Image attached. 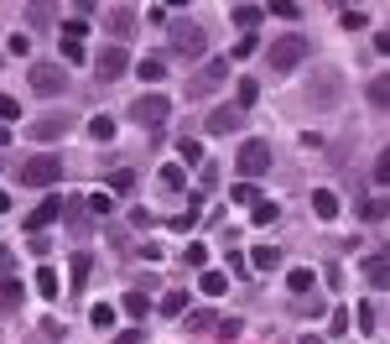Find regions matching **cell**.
Here are the masks:
<instances>
[{"label":"cell","mask_w":390,"mask_h":344,"mask_svg":"<svg viewBox=\"0 0 390 344\" xmlns=\"http://www.w3.org/2000/svg\"><path fill=\"white\" fill-rule=\"evenodd\" d=\"M339 104H344V73L339 68L307 73V110H313V115H333Z\"/></svg>","instance_id":"6da1fadb"},{"label":"cell","mask_w":390,"mask_h":344,"mask_svg":"<svg viewBox=\"0 0 390 344\" xmlns=\"http://www.w3.org/2000/svg\"><path fill=\"white\" fill-rule=\"evenodd\" d=\"M307 52H313V42H307V32H281L271 47H265V68L271 73H297L307 63Z\"/></svg>","instance_id":"7a4b0ae2"},{"label":"cell","mask_w":390,"mask_h":344,"mask_svg":"<svg viewBox=\"0 0 390 344\" xmlns=\"http://www.w3.org/2000/svg\"><path fill=\"white\" fill-rule=\"evenodd\" d=\"M167 47H172V58H182V63H198L208 52V26L203 21H172V32H167Z\"/></svg>","instance_id":"3957f363"},{"label":"cell","mask_w":390,"mask_h":344,"mask_svg":"<svg viewBox=\"0 0 390 344\" xmlns=\"http://www.w3.org/2000/svg\"><path fill=\"white\" fill-rule=\"evenodd\" d=\"M16 183L21 188H52V183H63V156H26L16 167Z\"/></svg>","instance_id":"277c9868"},{"label":"cell","mask_w":390,"mask_h":344,"mask_svg":"<svg viewBox=\"0 0 390 344\" xmlns=\"http://www.w3.org/2000/svg\"><path fill=\"white\" fill-rule=\"evenodd\" d=\"M234 167H239V183H255L260 172H271V141H265V136H250L245 147H239Z\"/></svg>","instance_id":"5b68a950"},{"label":"cell","mask_w":390,"mask_h":344,"mask_svg":"<svg viewBox=\"0 0 390 344\" xmlns=\"http://www.w3.org/2000/svg\"><path fill=\"white\" fill-rule=\"evenodd\" d=\"M224 78H229V58H208L203 68H198L193 78H187V89H182V94H187V99H208L213 89L224 84Z\"/></svg>","instance_id":"8992f818"},{"label":"cell","mask_w":390,"mask_h":344,"mask_svg":"<svg viewBox=\"0 0 390 344\" xmlns=\"http://www.w3.org/2000/svg\"><path fill=\"white\" fill-rule=\"evenodd\" d=\"M167 115H172V99L167 94H141L136 104H130V121L146 125V130H161V125H167Z\"/></svg>","instance_id":"52a82bcc"},{"label":"cell","mask_w":390,"mask_h":344,"mask_svg":"<svg viewBox=\"0 0 390 344\" xmlns=\"http://www.w3.org/2000/svg\"><path fill=\"white\" fill-rule=\"evenodd\" d=\"M26 84H32V94L52 99V94H63V89H68V73H63L58 63H32V73H26Z\"/></svg>","instance_id":"ba28073f"},{"label":"cell","mask_w":390,"mask_h":344,"mask_svg":"<svg viewBox=\"0 0 390 344\" xmlns=\"http://www.w3.org/2000/svg\"><path fill=\"white\" fill-rule=\"evenodd\" d=\"M203 130L208 136H239V130H245V110H239V104H213L203 115Z\"/></svg>","instance_id":"9c48e42d"},{"label":"cell","mask_w":390,"mask_h":344,"mask_svg":"<svg viewBox=\"0 0 390 344\" xmlns=\"http://www.w3.org/2000/svg\"><path fill=\"white\" fill-rule=\"evenodd\" d=\"M94 73H99V84H115V78H125L130 73V52L110 42V47H99V58H94Z\"/></svg>","instance_id":"30bf717a"},{"label":"cell","mask_w":390,"mask_h":344,"mask_svg":"<svg viewBox=\"0 0 390 344\" xmlns=\"http://www.w3.org/2000/svg\"><path fill=\"white\" fill-rule=\"evenodd\" d=\"M63 214H68V204H63L58 193L42 198V204H37L32 214H26V235H47V224H52V219H63Z\"/></svg>","instance_id":"8fae6325"},{"label":"cell","mask_w":390,"mask_h":344,"mask_svg":"<svg viewBox=\"0 0 390 344\" xmlns=\"http://www.w3.org/2000/svg\"><path fill=\"white\" fill-rule=\"evenodd\" d=\"M68 130H73V121H68V115H42V121H32V125H26V136L47 147V141H63Z\"/></svg>","instance_id":"7c38bea8"},{"label":"cell","mask_w":390,"mask_h":344,"mask_svg":"<svg viewBox=\"0 0 390 344\" xmlns=\"http://www.w3.org/2000/svg\"><path fill=\"white\" fill-rule=\"evenodd\" d=\"M359 271H365L370 293H390V256H385V250H380V256H365V261H359Z\"/></svg>","instance_id":"4fadbf2b"},{"label":"cell","mask_w":390,"mask_h":344,"mask_svg":"<svg viewBox=\"0 0 390 344\" xmlns=\"http://www.w3.org/2000/svg\"><path fill=\"white\" fill-rule=\"evenodd\" d=\"M104 26H110V32L120 37V47H125V37L136 32V11H130V6H110V11H104Z\"/></svg>","instance_id":"5bb4252c"},{"label":"cell","mask_w":390,"mask_h":344,"mask_svg":"<svg viewBox=\"0 0 390 344\" xmlns=\"http://www.w3.org/2000/svg\"><path fill=\"white\" fill-rule=\"evenodd\" d=\"M339 193H333V188H313V214L322 219V224H333V219H339Z\"/></svg>","instance_id":"9a60e30c"},{"label":"cell","mask_w":390,"mask_h":344,"mask_svg":"<svg viewBox=\"0 0 390 344\" xmlns=\"http://www.w3.org/2000/svg\"><path fill=\"white\" fill-rule=\"evenodd\" d=\"M21 302H26V287L16 282V276H0V313L11 319V313H16Z\"/></svg>","instance_id":"2e32d148"},{"label":"cell","mask_w":390,"mask_h":344,"mask_svg":"<svg viewBox=\"0 0 390 344\" xmlns=\"http://www.w3.org/2000/svg\"><path fill=\"white\" fill-rule=\"evenodd\" d=\"M365 99H370V110H380V115H390V73H375V78H370Z\"/></svg>","instance_id":"e0dca14e"},{"label":"cell","mask_w":390,"mask_h":344,"mask_svg":"<svg viewBox=\"0 0 390 344\" xmlns=\"http://www.w3.org/2000/svg\"><path fill=\"white\" fill-rule=\"evenodd\" d=\"M255 99H260V78H250V73H245V78L234 84V104L250 115V104H255Z\"/></svg>","instance_id":"ac0fdd59"},{"label":"cell","mask_w":390,"mask_h":344,"mask_svg":"<svg viewBox=\"0 0 390 344\" xmlns=\"http://www.w3.org/2000/svg\"><path fill=\"white\" fill-rule=\"evenodd\" d=\"M156 183H161L167 193H177V188H187V167H182V162H167V167L156 172Z\"/></svg>","instance_id":"d6986e66"},{"label":"cell","mask_w":390,"mask_h":344,"mask_svg":"<svg viewBox=\"0 0 390 344\" xmlns=\"http://www.w3.org/2000/svg\"><path fill=\"white\" fill-rule=\"evenodd\" d=\"M313 282H317V271H313V266H291V271H287V287H291L297 297L313 293Z\"/></svg>","instance_id":"ffe728a7"},{"label":"cell","mask_w":390,"mask_h":344,"mask_svg":"<svg viewBox=\"0 0 390 344\" xmlns=\"http://www.w3.org/2000/svg\"><path fill=\"white\" fill-rule=\"evenodd\" d=\"M89 271H94V256H89V250H78V256L68 261V276H73V282H68V287H73V293H78V287H84V282H89Z\"/></svg>","instance_id":"44dd1931"},{"label":"cell","mask_w":390,"mask_h":344,"mask_svg":"<svg viewBox=\"0 0 390 344\" xmlns=\"http://www.w3.org/2000/svg\"><path fill=\"white\" fill-rule=\"evenodd\" d=\"M136 73H141V84H161L167 78V58H141Z\"/></svg>","instance_id":"7402d4cb"},{"label":"cell","mask_w":390,"mask_h":344,"mask_svg":"<svg viewBox=\"0 0 390 344\" xmlns=\"http://www.w3.org/2000/svg\"><path fill=\"white\" fill-rule=\"evenodd\" d=\"M390 214V198L380 193V198H365V204H359V219H365V224H380Z\"/></svg>","instance_id":"603a6c76"},{"label":"cell","mask_w":390,"mask_h":344,"mask_svg":"<svg viewBox=\"0 0 390 344\" xmlns=\"http://www.w3.org/2000/svg\"><path fill=\"white\" fill-rule=\"evenodd\" d=\"M250 261H255V271H276V266H281V250H276V245H255Z\"/></svg>","instance_id":"cb8c5ba5"},{"label":"cell","mask_w":390,"mask_h":344,"mask_svg":"<svg viewBox=\"0 0 390 344\" xmlns=\"http://www.w3.org/2000/svg\"><path fill=\"white\" fill-rule=\"evenodd\" d=\"M125 313H130V319H136V324H141V319H146V313H151V297H146V293H141V287H130V293H125Z\"/></svg>","instance_id":"d4e9b609"},{"label":"cell","mask_w":390,"mask_h":344,"mask_svg":"<svg viewBox=\"0 0 390 344\" xmlns=\"http://www.w3.org/2000/svg\"><path fill=\"white\" fill-rule=\"evenodd\" d=\"M229 16H234V26H245V32H250V26H260V21H265V6H234Z\"/></svg>","instance_id":"484cf974"},{"label":"cell","mask_w":390,"mask_h":344,"mask_svg":"<svg viewBox=\"0 0 390 344\" xmlns=\"http://www.w3.org/2000/svg\"><path fill=\"white\" fill-rule=\"evenodd\" d=\"M156 308H161V319H182V313H187V293H167Z\"/></svg>","instance_id":"4316f807"},{"label":"cell","mask_w":390,"mask_h":344,"mask_svg":"<svg viewBox=\"0 0 390 344\" xmlns=\"http://www.w3.org/2000/svg\"><path fill=\"white\" fill-rule=\"evenodd\" d=\"M177 156H182V167H198V162H203V147H198V136H182V141H177Z\"/></svg>","instance_id":"83f0119b"},{"label":"cell","mask_w":390,"mask_h":344,"mask_svg":"<svg viewBox=\"0 0 390 344\" xmlns=\"http://www.w3.org/2000/svg\"><path fill=\"white\" fill-rule=\"evenodd\" d=\"M198 287H203L208 297H224V287H229V276H224V271H203V276H198Z\"/></svg>","instance_id":"f1b7e54d"},{"label":"cell","mask_w":390,"mask_h":344,"mask_svg":"<svg viewBox=\"0 0 390 344\" xmlns=\"http://www.w3.org/2000/svg\"><path fill=\"white\" fill-rule=\"evenodd\" d=\"M89 324H94V328H110V324H115V302H94V308H89Z\"/></svg>","instance_id":"f546056e"},{"label":"cell","mask_w":390,"mask_h":344,"mask_svg":"<svg viewBox=\"0 0 390 344\" xmlns=\"http://www.w3.org/2000/svg\"><path fill=\"white\" fill-rule=\"evenodd\" d=\"M89 136H94V141H115V121H110V115H94V121H89Z\"/></svg>","instance_id":"4dcf8cb0"},{"label":"cell","mask_w":390,"mask_h":344,"mask_svg":"<svg viewBox=\"0 0 390 344\" xmlns=\"http://www.w3.org/2000/svg\"><path fill=\"white\" fill-rule=\"evenodd\" d=\"M229 204H260V193H255V183H234V188H229Z\"/></svg>","instance_id":"1f68e13d"},{"label":"cell","mask_w":390,"mask_h":344,"mask_svg":"<svg viewBox=\"0 0 390 344\" xmlns=\"http://www.w3.org/2000/svg\"><path fill=\"white\" fill-rule=\"evenodd\" d=\"M370 178H375V183H380V188H390V147H385L380 156H375V167H370Z\"/></svg>","instance_id":"d6a6232c"},{"label":"cell","mask_w":390,"mask_h":344,"mask_svg":"<svg viewBox=\"0 0 390 344\" xmlns=\"http://www.w3.org/2000/svg\"><path fill=\"white\" fill-rule=\"evenodd\" d=\"M21 121V104H16V94H0V125H16Z\"/></svg>","instance_id":"836d02e7"},{"label":"cell","mask_w":390,"mask_h":344,"mask_svg":"<svg viewBox=\"0 0 390 344\" xmlns=\"http://www.w3.org/2000/svg\"><path fill=\"white\" fill-rule=\"evenodd\" d=\"M37 293H42V297H58V271H52V266L37 271Z\"/></svg>","instance_id":"e575fe53"},{"label":"cell","mask_w":390,"mask_h":344,"mask_svg":"<svg viewBox=\"0 0 390 344\" xmlns=\"http://www.w3.org/2000/svg\"><path fill=\"white\" fill-rule=\"evenodd\" d=\"M110 188H115V193H130V188H136V172H130V167L110 172Z\"/></svg>","instance_id":"d590c367"},{"label":"cell","mask_w":390,"mask_h":344,"mask_svg":"<svg viewBox=\"0 0 390 344\" xmlns=\"http://www.w3.org/2000/svg\"><path fill=\"white\" fill-rule=\"evenodd\" d=\"M110 209H115V198L104 193V188H99V193H89V214H94V219H99V214H110Z\"/></svg>","instance_id":"8d00e7d4"},{"label":"cell","mask_w":390,"mask_h":344,"mask_svg":"<svg viewBox=\"0 0 390 344\" xmlns=\"http://www.w3.org/2000/svg\"><path fill=\"white\" fill-rule=\"evenodd\" d=\"M63 37H68V42H84V37H89V21H84V16L63 21Z\"/></svg>","instance_id":"74e56055"},{"label":"cell","mask_w":390,"mask_h":344,"mask_svg":"<svg viewBox=\"0 0 390 344\" xmlns=\"http://www.w3.org/2000/svg\"><path fill=\"white\" fill-rule=\"evenodd\" d=\"M354 319H359V328H365V334H375V328H380V324H375V302H359Z\"/></svg>","instance_id":"f35d334b"},{"label":"cell","mask_w":390,"mask_h":344,"mask_svg":"<svg viewBox=\"0 0 390 344\" xmlns=\"http://www.w3.org/2000/svg\"><path fill=\"white\" fill-rule=\"evenodd\" d=\"M265 16H281V21H297V16H302V6H291V0H276V6L265 11Z\"/></svg>","instance_id":"ab89813d"},{"label":"cell","mask_w":390,"mask_h":344,"mask_svg":"<svg viewBox=\"0 0 390 344\" xmlns=\"http://www.w3.org/2000/svg\"><path fill=\"white\" fill-rule=\"evenodd\" d=\"M182 261H187L193 271H203V266H208V250H203V245H187V250H182Z\"/></svg>","instance_id":"60d3db41"},{"label":"cell","mask_w":390,"mask_h":344,"mask_svg":"<svg viewBox=\"0 0 390 344\" xmlns=\"http://www.w3.org/2000/svg\"><path fill=\"white\" fill-rule=\"evenodd\" d=\"M328 334H333V339H344V334H348V308H333V324H328Z\"/></svg>","instance_id":"b9f144b4"},{"label":"cell","mask_w":390,"mask_h":344,"mask_svg":"<svg viewBox=\"0 0 390 344\" xmlns=\"http://www.w3.org/2000/svg\"><path fill=\"white\" fill-rule=\"evenodd\" d=\"M26 21L32 26H52V6H26Z\"/></svg>","instance_id":"7bdbcfd3"},{"label":"cell","mask_w":390,"mask_h":344,"mask_svg":"<svg viewBox=\"0 0 390 344\" xmlns=\"http://www.w3.org/2000/svg\"><path fill=\"white\" fill-rule=\"evenodd\" d=\"M141 339H146V328H141V324H130V328H120L110 344H141Z\"/></svg>","instance_id":"ee69618b"},{"label":"cell","mask_w":390,"mask_h":344,"mask_svg":"<svg viewBox=\"0 0 390 344\" xmlns=\"http://www.w3.org/2000/svg\"><path fill=\"white\" fill-rule=\"evenodd\" d=\"M250 214H255V224H276V214H281V209H276V204H255Z\"/></svg>","instance_id":"f6af8a7d"},{"label":"cell","mask_w":390,"mask_h":344,"mask_svg":"<svg viewBox=\"0 0 390 344\" xmlns=\"http://www.w3.org/2000/svg\"><path fill=\"white\" fill-rule=\"evenodd\" d=\"M63 63H84V42H68V37H63Z\"/></svg>","instance_id":"bcb514c9"},{"label":"cell","mask_w":390,"mask_h":344,"mask_svg":"<svg viewBox=\"0 0 390 344\" xmlns=\"http://www.w3.org/2000/svg\"><path fill=\"white\" fill-rule=\"evenodd\" d=\"M187 328H213V334H219V319H213V313H193V319H187Z\"/></svg>","instance_id":"7dc6e473"},{"label":"cell","mask_w":390,"mask_h":344,"mask_svg":"<svg viewBox=\"0 0 390 344\" xmlns=\"http://www.w3.org/2000/svg\"><path fill=\"white\" fill-rule=\"evenodd\" d=\"M198 183H203V188H213V183H219V167L203 162V167H198Z\"/></svg>","instance_id":"c3c4849f"},{"label":"cell","mask_w":390,"mask_h":344,"mask_svg":"<svg viewBox=\"0 0 390 344\" xmlns=\"http://www.w3.org/2000/svg\"><path fill=\"white\" fill-rule=\"evenodd\" d=\"M26 245H32V256H42V261H47V250H52V240H47V235H32Z\"/></svg>","instance_id":"681fc988"},{"label":"cell","mask_w":390,"mask_h":344,"mask_svg":"<svg viewBox=\"0 0 390 344\" xmlns=\"http://www.w3.org/2000/svg\"><path fill=\"white\" fill-rule=\"evenodd\" d=\"M302 313H307V319H317V313H322V297L307 293V297H302Z\"/></svg>","instance_id":"f907efd6"},{"label":"cell","mask_w":390,"mask_h":344,"mask_svg":"<svg viewBox=\"0 0 390 344\" xmlns=\"http://www.w3.org/2000/svg\"><path fill=\"white\" fill-rule=\"evenodd\" d=\"M255 47H260V42H255V37H239V42H234V58H250Z\"/></svg>","instance_id":"816d5d0a"},{"label":"cell","mask_w":390,"mask_h":344,"mask_svg":"<svg viewBox=\"0 0 390 344\" xmlns=\"http://www.w3.org/2000/svg\"><path fill=\"white\" fill-rule=\"evenodd\" d=\"M11 261H16V256H11V245H6V240H0V276H6V271H11Z\"/></svg>","instance_id":"f5cc1de1"},{"label":"cell","mask_w":390,"mask_h":344,"mask_svg":"<svg viewBox=\"0 0 390 344\" xmlns=\"http://www.w3.org/2000/svg\"><path fill=\"white\" fill-rule=\"evenodd\" d=\"M375 52H385V58H390V32H380V37H375Z\"/></svg>","instance_id":"db71d44e"},{"label":"cell","mask_w":390,"mask_h":344,"mask_svg":"<svg viewBox=\"0 0 390 344\" xmlns=\"http://www.w3.org/2000/svg\"><path fill=\"white\" fill-rule=\"evenodd\" d=\"M0 214H11V193H0Z\"/></svg>","instance_id":"11a10c76"},{"label":"cell","mask_w":390,"mask_h":344,"mask_svg":"<svg viewBox=\"0 0 390 344\" xmlns=\"http://www.w3.org/2000/svg\"><path fill=\"white\" fill-rule=\"evenodd\" d=\"M6 141H11V125H0V147H6Z\"/></svg>","instance_id":"9f6ffc18"},{"label":"cell","mask_w":390,"mask_h":344,"mask_svg":"<svg viewBox=\"0 0 390 344\" xmlns=\"http://www.w3.org/2000/svg\"><path fill=\"white\" fill-rule=\"evenodd\" d=\"M302 344H322V339H317V334H302Z\"/></svg>","instance_id":"6f0895ef"}]
</instances>
